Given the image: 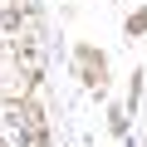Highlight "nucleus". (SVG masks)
I'll return each mask as SVG.
<instances>
[{"label": "nucleus", "instance_id": "1", "mask_svg": "<svg viewBox=\"0 0 147 147\" xmlns=\"http://www.w3.org/2000/svg\"><path fill=\"white\" fill-rule=\"evenodd\" d=\"M79 74H88L93 88H103V79H108V74H103V54L98 49H79Z\"/></svg>", "mask_w": 147, "mask_h": 147}]
</instances>
